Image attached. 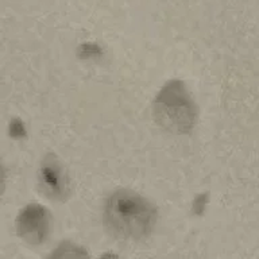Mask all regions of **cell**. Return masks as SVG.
I'll return each mask as SVG.
<instances>
[{"mask_svg":"<svg viewBox=\"0 0 259 259\" xmlns=\"http://www.w3.org/2000/svg\"><path fill=\"white\" fill-rule=\"evenodd\" d=\"M104 222L116 238L138 242L153 232L157 223V209L141 194L121 189L107 198Z\"/></svg>","mask_w":259,"mask_h":259,"instance_id":"6da1fadb","label":"cell"},{"mask_svg":"<svg viewBox=\"0 0 259 259\" xmlns=\"http://www.w3.org/2000/svg\"><path fill=\"white\" fill-rule=\"evenodd\" d=\"M158 120L166 128L188 133L194 124V107L185 88L180 82H170L155 101Z\"/></svg>","mask_w":259,"mask_h":259,"instance_id":"7a4b0ae2","label":"cell"},{"mask_svg":"<svg viewBox=\"0 0 259 259\" xmlns=\"http://www.w3.org/2000/svg\"><path fill=\"white\" fill-rule=\"evenodd\" d=\"M16 232L23 242L31 246L44 244L52 232V216L38 204H30L16 218Z\"/></svg>","mask_w":259,"mask_h":259,"instance_id":"3957f363","label":"cell"},{"mask_svg":"<svg viewBox=\"0 0 259 259\" xmlns=\"http://www.w3.org/2000/svg\"><path fill=\"white\" fill-rule=\"evenodd\" d=\"M39 185L48 197L61 200L66 196L68 181L60 162L54 157H48L39 167Z\"/></svg>","mask_w":259,"mask_h":259,"instance_id":"277c9868","label":"cell"},{"mask_svg":"<svg viewBox=\"0 0 259 259\" xmlns=\"http://www.w3.org/2000/svg\"><path fill=\"white\" fill-rule=\"evenodd\" d=\"M6 189V173H4V169L0 165V196Z\"/></svg>","mask_w":259,"mask_h":259,"instance_id":"5b68a950","label":"cell"},{"mask_svg":"<svg viewBox=\"0 0 259 259\" xmlns=\"http://www.w3.org/2000/svg\"><path fill=\"white\" fill-rule=\"evenodd\" d=\"M103 259H115V258H113L112 255H108V256H104V258H103Z\"/></svg>","mask_w":259,"mask_h":259,"instance_id":"8992f818","label":"cell"}]
</instances>
